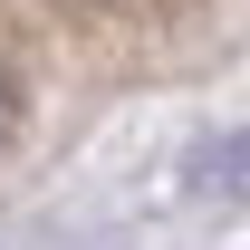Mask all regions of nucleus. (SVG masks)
Masks as SVG:
<instances>
[{
  "mask_svg": "<svg viewBox=\"0 0 250 250\" xmlns=\"http://www.w3.org/2000/svg\"><path fill=\"white\" fill-rule=\"evenodd\" d=\"M192 192H212V202H231V192H250V135H221V145H202V154L183 164Z\"/></svg>",
  "mask_w": 250,
  "mask_h": 250,
  "instance_id": "nucleus-1",
  "label": "nucleus"
},
{
  "mask_svg": "<svg viewBox=\"0 0 250 250\" xmlns=\"http://www.w3.org/2000/svg\"><path fill=\"white\" fill-rule=\"evenodd\" d=\"M10 125H20V87H10V67H0V145H10Z\"/></svg>",
  "mask_w": 250,
  "mask_h": 250,
  "instance_id": "nucleus-2",
  "label": "nucleus"
}]
</instances>
